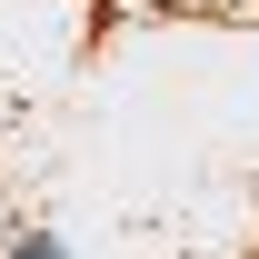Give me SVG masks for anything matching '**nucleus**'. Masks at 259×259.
Segmentation results:
<instances>
[{"mask_svg":"<svg viewBox=\"0 0 259 259\" xmlns=\"http://www.w3.org/2000/svg\"><path fill=\"white\" fill-rule=\"evenodd\" d=\"M20 259H70V249H60V239H40V229H30V239H20Z\"/></svg>","mask_w":259,"mask_h":259,"instance_id":"obj_1","label":"nucleus"}]
</instances>
